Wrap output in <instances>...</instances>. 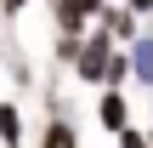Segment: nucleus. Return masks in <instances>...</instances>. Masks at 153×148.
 <instances>
[{
    "label": "nucleus",
    "mask_w": 153,
    "mask_h": 148,
    "mask_svg": "<svg viewBox=\"0 0 153 148\" xmlns=\"http://www.w3.org/2000/svg\"><path fill=\"white\" fill-rule=\"evenodd\" d=\"M108 63H114V34H108V29L85 34V46H79V57H74L79 80H85V86H108Z\"/></svg>",
    "instance_id": "1"
},
{
    "label": "nucleus",
    "mask_w": 153,
    "mask_h": 148,
    "mask_svg": "<svg viewBox=\"0 0 153 148\" xmlns=\"http://www.w3.org/2000/svg\"><path fill=\"white\" fill-rule=\"evenodd\" d=\"M97 120H102V131H108V137H119V131L131 125V103H125V91H119V86H114V91H102Z\"/></svg>",
    "instance_id": "2"
},
{
    "label": "nucleus",
    "mask_w": 153,
    "mask_h": 148,
    "mask_svg": "<svg viewBox=\"0 0 153 148\" xmlns=\"http://www.w3.org/2000/svg\"><path fill=\"white\" fill-rule=\"evenodd\" d=\"M108 0H51V11H57V29H68V34H79L85 29V17H97Z\"/></svg>",
    "instance_id": "3"
},
{
    "label": "nucleus",
    "mask_w": 153,
    "mask_h": 148,
    "mask_svg": "<svg viewBox=\"0 0 153 148\" xmlns=\"http://www.w3.org/2000/svg\"><path fill=\"white\" fill-rule=\"evenodd\" d=\"M136 17H142V11H136V6H125V0H119V6H102V11H97V23H102V29H108L114 40H136Z\"/></svg>",
    "instance_id": "4"
},
{
    "label": "nucleus",
    "mask_w": 153,
    "mask_h": 148,
    "mask_svg": "<svg viewBox=\"0 0 153 148\" xmlns=\"http://www.w3.org/2000/svg\"><path fill=\"white\" fill-rule=\"evenodd\" d=\"M131 80H142L153 91V34H136L131 40Z\"/></svg>",
    "instance_id": "5"
},
{
    "label": "nucleus",
    "mask_w": 153,
    "mask_h": 148,
    "mask_svg": "<svg viewBox=\"0 0 153 148\" xmlns=\"http://www.w3.org/2000/svg\"><path fill=\"white\" fill-rule=\"evenodd\" d=\"M0 143H23V114H17V103H0Z\"/></svg>",
    "instance_id": "6"
},
{
    "label": "nucleus",
    "mask_w": 153,
    "mask_h": 148,
    "mask_svg": "<svg viewBox=\"0 0 153 148\" xmlns=\"http://www.w3.org/2000/svg\"><path fill=\"white\" fill-rule=\"evenodd\" d=\"M79 137H74V125H62V120H45V137H40V148H74Z\"/></svg>",
    "instance_id": "7"
},
{
    "label": "nucleus",
    "mask_w": 153,
    "mask_h": 148,
    "mask_svg": "<svg viewBox=\"0 0 153 148\" xmlns=\"http://www.w3.org/2000/svg\"><path fill=\"white\" fill-rule=\"evenodd\" d=\"M79 46H85L79 34H68V29H57V63H74V57H79Z\"/></svg>",
    "instance_id": "8"
},
{
    "label": "nucleus",
    "mask_w": 153,
    "mask_h": 148,
    "mask_svg": "<svg viewBox=\"0 0 153 148\" xmlns=\"http://www.w3.org/2000/svg\"><path fill=\"white\" fill-rule=\"evenodd\" d=\"M119 148H153V131L142 137V131H131V125H125V131H119Z\"/></svg>",
    "instance_id": "9"
},
{
    "label": "nucleus",
    "mask_w": 153,
    "mask_h": 148,
    "mask_svg": "<svg viewBox=\"0 0 153 148\" xmlns=\"http://www.w3.org/2000/svg\"><path fill=\"white\" fill-rule=\"evenodd\" d=\"M125 6H136V11H153V0H125Z\"/></svg>",
    "instance_id": "10"
},
{
    "label": "nucleus",
    "mask_w": 153,
    "mask_h": 148,
    "mask_svg": "<svg viewBox=\"0 0 153 148\" xmlns=\"http://www.w3.org/2000/svg\"><path fill=\"white\" fill-rule=\"evenodd\" d=\"M11 148H23V143H11Z\"/></svg>",
    "instance_id": "11"
},
{
    "label": "nucleus",
    "mask_w": 153,
    "mask_h": 148,
    "mask_svg": "<svg viewBox=\"0 0 153 148\" xmlns=\"http://www.w3.org/2000/svg\"><path fill=\"white\" fill-rule=\"evenodd\" d=\"M74 148H79V143H74Z\"/></svg>",
    "instance_id": "12"
}]
</instances>
